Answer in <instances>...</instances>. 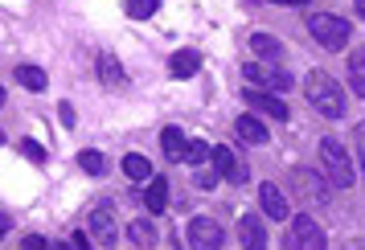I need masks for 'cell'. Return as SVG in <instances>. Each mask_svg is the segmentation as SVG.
I'll list each match as a JSON object with an SVG mask.
<instances>
[{"label": "cell", "mask_w": 365, "mask_h": 250, "mask_svg": "<svg viewBox=\"0 0 365 250\" xmlns=\"http://www.w3.org/2000/svg\"><path fill=\"white\" fill-rule=\"evenodd\" d=\"M304 95H308V103H312L324 119L345 115V86L336 83L332 74H324V70H308V74H304Z\"/></svg>", "instance_id": "6da1fadb"}, {"label": "cell", "mask_w": 365, "mask_h": 250, "mask_svg": "<svg viewBox=\"0 0 365 250\" xmlns=\"http://www.w3.org/2000/svg\"><path fill=\"white\" fill-rule=\"evenodd\" d=\"M320 165L329 172L332 189H353V160H349V152L341 140H332V135L320 140Z\"/></svg>", "instance_id": "7a4b0ae2"}, {"label": "cell", "mask_w": 365, "mask_h": 250, "mask_svg": "<svg viewBox=\"0 0 365 250\" xmlns=\"http://www.w3.org/2000/svg\"><path fill=\"white\" fill-rule=\"evenodd\" d=\"M308 33L324 46V50H345L349 46V37H353V29H349V21L345 17H336V13H312L308 17Z\"/></svg>", "instance_id": "3957f363"}, {"label": "cell", "mask_w": 365, "mask_h": 250, "mask_svg": "<svg viewBox=\"0 0 365 250\" xmlns=\"http://www.w3.org/2000/svg\"><path fill=\"white\" fill-rule=\"evenodd\" d=\"M242 78H247L250 86H259V90H267V95H287L292 90V74L283 66H275V62H242Z\"/></svg>", "instance_id": "277c9868"}, {"label": "cell", "mask_w": 365, "mask_h": 250, "mask_svg": "<svg viewBox=\"0 0 365 250\" xmlns=\"http://www.w3.org/2000/svg\"><path fill=\"white\" fill-rule=\"evenodd\" d=\"M283 250H329V238L316 226V217L296 214L292 226H287V238H283Z\"/></svg>", "instance_id": "5b68a950"}, {"label": "cell", "mask_w": 365, "mask_h": 250, "mask_svg": "<svg viewBox=\"0 0 365 250\" xmlns=\"http://www.w3.org/2000/svg\"><path fill=\"white\" fill-rule=\"evenodd\" d=\"M86 234H91V242H99V246H115L119 242V222H115V209L111 205H95L91 214H86Z\"/></svg>", "instance_id": "8992f818"}, {"label": "cell", "mask_w": 365, "mask_h": 250, "mask_svg": "<svg viewBox=\"0 0 365 250\" xmlns=\"http://www.w3.org/2000/svg\"><path fill=\"white\" fill-rule=\"evenodd\" d=\"M185 238H189L193 250H222L226 246V230L217 226L214 217H193V222L185 226Z\"/></svg>", "instance_id": "52a82bcc"}, {"label": "cell", "mask_w": 365, "mask_h": 250, "mask_svg": "<svg viewBox=\"0 0 365 250\" xmlns=\"http://www.w3.org/2000/svg\"><path fill=\"white\" fill-rule=\"evenodd\" d=\"M287 184H292V193L299 201H329V184L316 177V168H292Z\"/></svg>", "instance_id": "ba28073f"}, {"label": "cell", "mask_w": 365, "mask_h": 250, "mask_svg": "<svg viewBox=\"0 0 365 250\" xmlns=\"http://www.w3.org/2000/svg\"><path fill=\"white\" fill-rule=\"evenodd\" d=\"M210 165H214V172L217 177H226L230 184H247L250 181V172H247V165L234 156L226 144H217V148H210Z\"/></svg>", "instance_id": "9c48e42d"}, {"label": "cell", "mask_w": 365, "mask_h": 250, "mask_svg": "<svg viewBox=\"0 0 365 250\" xmlns=\"http://www.w3.org/2000/svg\"><path fill=\"white\" fill-rule=\"evenodd\" d=\"M259 205H263V214L271 217V222H287V217H292V201H287V193H283L279 184H271V181L259 184Z\"/></svg>", "instance_id": "30bf717a"}, {"label": "cell", "mask_w": 365, "mask_h": 250, "mask_svg": "<svg viewBox=\"0 0 365 250\" xmlns=\"http://www.w3.org/2000/svg\"><path fill=\"white\" fill-rule=\"evenodd\" d=\"M242 99H247L250 111H259V115L275 119V123H287V115H292V111H287V103H283L279 95H267V90H247Z\"/></svg>", "instance_id": "8fae6325"}, {"label": "cell", "mask_w": 365, "mask_h": 250, "mask_svg": "<svg viewBox=\"0 0 365 250\" xmlns=\"http://www.w3.org/2000/svg\"><path fill=\"white\" fill-rule=\"evenodd\" d=\"M238 238H242V246L247 250H267V226L259 214H242L238 222Z\"/></svg>", "instance_id": "7c38bea8"}, {"label": "cell", "mask_w": 365, "mask_h": 250, "mask_svg": "<svg viewBox=\"0 0 365 250\" xmlns=\"http://www.w3.org/2000/svg\"><path fill=\"white\" fill-rule=\"evenodd\" d=\"M250 53L259 58V62H275L279 66L283 62V41L271 33H250Z\"/></svg>", "instance_id": "4fadbf2b"}, {"label": "cell", "mask_w": 365, "mask_h": 250, "mask_svg": "<svg viewBox=\"0 0 365 250\" xmlns=\"http://www.w3.org/2000/svg\"><path fill=\"white\" fill-rule=\"evenodd\" d=\"M234 132H238V140H247V144H255V148L271 140V132L263 127V119H259V115H250V111H247V115H238V119H234Z\"/></svg>", "instance_id": "5bb4252c"}, {"label": "cell", "mask_w": 365, "mask_h": 250, "mask_svg": "<svg viewBox=\"0 0 365 250\" xmlns=\"http://www.w3.org/2000/svg\"><path fill=\"white\" fill-rule=\"evenodd\" d=\"M201 70V53L197 50H177L173 58H168V74L173 78H193Z\"/></svg>", "instance_id": "9a60e30c"}, {"label": "cell", "mask_w": 365, "mask_h": 250, "mask_svg": "<svg viewBox=\"0 0 365 250\" xmlns=\"http://www.w3.org/2000/svg\"><path fill=\"white\" fill-rule=\"evenodd\" d=\"M185 140L181 135V127H165L160 132V148H165V160H173V165H185Z\"/></svg>", "instance_id": "2e32d148"}, {"label": "cell", "mask_w": 365, "mask_h": 250, "mask_svg": "<svg viewBox=\"0 0 365 250\" xmlns=\"http://www.w3.org/2000/svg\"><path fill=\"white\" fill-rule=\"evenodd\" d=\"M144 197V205H148V214H165V205H168V181L165 177H152V184L140 193Z\"/></svg>", "instance_id": "e0dca14e"}, {"label": "cell", "mask_w": 365, "mask_h": 250, "mask_svg": "<svg viewBox=\"0 0 365 250\" xmlns=\"http://www.w3.org/2000/svg\"><path fill=\"white\" fill-rule=\"evenodd\" d=\"M349 86H353L357 99H365V46L349 53Z\"/></svg>", "instance_id": "ac0fdd59"}, {"label": "cell", "mask_w": 365, "mask_h": 250, "mask_svg": "<svg viewBox=\"0 0 365 250\" xmlns=\"http://www.w3.org/2000/svg\"><path fill=\"white\" fill-rule=\"evenodd\" d=\"M128 238L140 250H148V246H156V226H152L148 217H135V222H128Z\"/></svg>", "instance_id": "d6986e66"}, {"label": "cell", "mask_w": 365, "mask_h": 250, "mask_svg": "<svg viewBox=\"0 0 365 250\" xmlns=\"http://www.w3.org/2000/svg\"><path fill=\"white\" fill-rule=\"evenodd\" d=\"M17 83L25 86V90H34V95H41L46 86H50V74L41 66H17Z\"/></svg>", "instance_id": "ffe728a7"}, {"label": "cell", "mask_w": 365, "mask_h": 250, "mask_svg": "<svg viewBox=\"0 0 365 250\" xmlns=\"http://www.w3.org/2000/svg\"><path fill=\"white\" fill-rule=\"evenodd\" d=\"M123 172H128L132 181H148L152 177V160L148 156H140V152H128V156H123Z\"/></svg>", "instance_id": "44dd1931"}, {"label": "cell", "mask_w": 365, "mask_h": 250, "mask_svg": "<svg viewBox=\"0 0 365 250\" xmlns=\"http://www.w3.org/2000/svg\"><path fill=\"white\" fill-rule=\"evenodd\" d=\"M99 78L107 86H119L123 83V66L115 62V53H99Z\"/></svg>", "instance_id": "7402d4cb"}, {"label": "cell", "mask_w": 365, "mask_h": 250, "mask_svg": "<svg viewBox=\"0 0 365 250\" xmlns=\"http://www.w3.org/2000/svg\"><path fill=\"white\" fill-rule=\"evenodd\" d=\"M78 165H83V172H91V177H107V156L95 152V148L78 152Z\"/></svg>", "instance_id": "603a6c76"}, {"label": "cell", "mask_w": 365, "mask_h": 250, "mask_svg": "<svg viewBox=\"0 0 365 250\" xmlns=\"http://www.w3.org/2000/svg\"><path fill=\"white\" fill-rule=\"evenodd\" d=\"M123 4H128V17L132 21H148L160 9V0H123Z\"/></svg>", "instance_id": "cb8c5ba5"}, {"label": "cell", "mask_w": 365, "mask_h": 250, "mask_svg": "<svg viewBox=\"0 0 365 250\" xmlns=\"http://www.w3.org/2000/svg\"><path fill=\"white\" fill-rule=\"evenodd\" d=\"M210 160V144L205 140H189L185 144V165H205Z\"/></svg>", "instance_id": "d4e9b609"}, {"label": "cell", "mask_w": 365, "mask_h": 250, "mask_svg": "<svg viewBox=\"0 0 365 250\" xmlns=\"http://www.w3.org/2000/svg\"><path fill=\"white\" fill-rule=\"evenodd\" d=\"M21 152H25V156H29V160H37V165H41V160H46V148H41V144H37V140H21Z\"/></svg>", "instance_id": "484cf974"}, {"label": "cell", "mask_w": 365, "mask_h": 250, "mask_svg": "<svg viewBox=\"0 0 365 250\" xmlns=\"http://www.w3.org/2000/svg\"><path fill=\"white\" fill-rule=\"evenodd\" d=\"M353 144H357V160H361V172H365V123L353 127Z\"/></svg>", "instance_id": "4316f807"}, {"label": "cell", "mask_w": 365, "mask_h": 250, "mask_svg": "<svg viewBox=\"0 0 365 250\" xmlns=\"http://www.w3.org/2000/svg\"><path fill=\"white\" fill-rule=\"evenodd\" d=\"M58 115H62V127H74V123H78V115H74L70 103H58Z\"/></svg>", "instance_id": "83f0119b"}, {"label": "cell", "mask_w": 365, "mask_h": 250, "mask_svg": "<svg viewBox=\"0 0 365 250\" xmlns=\"http://www.w3.org/2000/svg\"><path fill=\"white\" fill-rule=\"evenodd\" d=\"M21 246H25V250H50V242H46V238H41V234H29V238H25V242H21Z\"/></svg>", "instance_id": "f1b7e54d"}, {"label": "cell", "mask_w": 365, "mask_h": 250, "mask_svg": "<svg viewBox=\"0 0 365 250\" xmlns=\"http://www.w3.org/2000/svg\"><path fill=\"white\" fill-rule=\"evenodd\" d=\"M217 184V172H197V189H214Z\"/></svg>", "instance_id": "f546056e"}, {"label": "cell", "mask_w": 365, "mask_h": 250, "mask_svg": "<svg viewBox=\"0 0 365 250\" xmlns=\"http://www.w3.org/2000/svg\"><path fill=\"white\" fill-rule=\"evenodd\" d=\"M74 250H91V234H86V230L74 234Z\"/></svg>", "instance_id": "4dcf8cb0"}, {"label": "cell", "mask_w": 365, "mask_h": 250, "mask_svg": "<svg viewBox=\"0 0 365 250\" xmlns=\"http://www.w3.org/2000/svg\"><path fill=\"white\" fill-rule=\"evenodd\" d=\"M9 230H13V222H9V217L0 214V238H4V234H9Z\"/></svg>", "instance_id": "1f68e13d"}, {"label": "cell", "mask_w": 365, "mask_h": 250, "mask_svg": "<svg viewBox=\"0 0 365 250\" xmlns=\"http://www.w3.org/2000/svg\"><path fill=\"white\" fill-rule=\"evenodd\" d=\"M353 9H357V17L365 21V0H353Z\"/></svg>", "instance_id": "d6a6232c"}, {"label": "cell", "mask_w": 365, "mask_h": 250, "mask_svg": "<svg viewBox=\"0 0 365 250\" xmlns=\"http://www.w3.org/2000/svg\"><path fill=\"white\" fill-rule=\"evenodd\" d=\"M50 250H74V242H53Z\"/></svg>", "instance_id": "836d02e7"}, {"label": "cell", "mask_w": 365, "mask_h": 250, "mask_svg": "<svg viewBox=\"0 0 365 250\" xmlns=\"http://www.w3.org/2000/svg\"><path fill=\"white\" fill-rule=\"evenodd\" d=\"M345 250H365V242H345Z\"/></svg>", "instance_id": "e575fe53"}, {"label": "cell", "mask_w": 365, "mask_h": 250, "mask_svg": "<svg viewBox=\"0 0 365 250\" xmlns=\"http://www.w3.org/2000/svg\"><path fill=\"white\" fill-rule=\"evenodd\" d=\"M275 4H308V0H275Z\"/></svg>", "instance_id": "d590c367"}, {"label": "cell", "mask_w": 365, "mask_h": 250, "mask_svg": "<svg viewBox=\"0 0 365 250\" xmlns=\"http://www.w3.org/2000/svg\"><path fill=\"white\" fill-rule=\"evenodd\" d=\"M0 107H4V90H0Z\"/></svg>", "instance_id": "8d00e7d4"}]
</instances>
